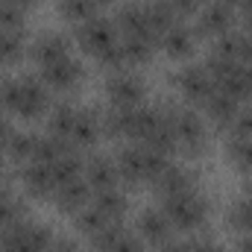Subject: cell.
Segmentation results:
<instances>
[{
    "label": "cell",
    "instance_id": "obj_1",
    "mask_svg": "<svg viewBox=\"0 0 252 252\" xmlns=\"http://www.w3.org/2000/svg\"><path fill=\"white\" fill-rule=\"evenodd\" d=\"M50 88L35 76H18L0 82V112L32 121L50 109Z\"/></svg>",
    "mask_w": 252,
    "mask_h": 252
},
{
    "label": "cell",
    "instance_id": "obj_2",
    "mask_svg": "<svg viewBox=\"0 0 252 252\" xmlns=\"http://www.w3.org/2000/svg\"><path fill=\"white\" fill-rule=\"evenodd\" d=\"M170 156L164 153H156L138 141H129L118 150L115 156V164H118V173H121V182L126 185H144V182H153L164 167H167Z\"/></svg>",
    "mask_w": 252,
    "mask_h": 252
},
{
    "label": "cell",
    "instance_id": "obj_3",
    "mask_svg": "<svg viewBox=\"0 0 252 252\" xmlns=\"http://www.w3.org/2000/svg\"><path fill=\"white\" fill-rule=\"evenodd\" d=\"M161 211L167 214L173 232H196L205 220H208V199L196 188L185 190V193H173L161 199Z\"/></svg>",
    "mask_w": 252,
    "mask_h": 252
},
{
    "label": "cell",
    "instance_id": "obj_4",
    "mask_svg": "<svg viewBox=\"0 0 252 252\" xmlns=\"http://www.w3.org/2000/svg\"><path fill=\"white\" fill-rule=\"evenodd\" d=\"M170 124H173L176 150H182L188 156L205 153L208 132H205V121L199 118L196 109H190V106H170Z\"/></svg>",
    "mask_w": 252,
    "mask_h": 252
},
{
    "label": "cell",
    "instance_id": "obj_5",
    "mask_svg": "<svg viewBox=\"0 0 252 252\" xmlns=\"http://www.w3.org/2000/svg\"><path fill=\"white\" fill-rule=\"evenodd\" d=\"M50 244L53 232L32 220H21L15 226L0 229V252H47Z\"/></svg>",
    "mask_w": 252,
    "mask_h": 252
},
{
    "label": "cell",
    "instance_id": "obj_6",
    "mask_svg": "<svg viewBox=\"0 0 252 252\" xmlns=\"http://www.w3.org/2000/svg\"><path fill=\"white\" fill-rule=\"evenodd\" d=\"M118 38H121V35H118L115 21L103 18V15H91V18H85L82 24H76V41H79V47H82L85 53H91V56H97L103 47L115 44Z\"/></svg>",
    "mask_w": 252,
    "mask_h": 252
},
{
    "label": "cell",
    "instance_id": "obj_7",
    "mask_svg": "<svg viewBox=\"0 0 252 252\" xmlns=\"http://www.w3.org/2000/svg\"><path fill=\"white\" fill-rule=\"evenodd\" d=\"M106 94H109L112 106L135 109V106L144 103L147 88H144V79H141L135 70H118V73H112V79H109V85H106Z\"/></svg>",
    "mask_w": 252,
    "mask_h": 252
},
{
    "label": "cell",
    "instance_id": "obj_8",
    "mask_svg": "<svg viewBox=\"0 0 252 252\" xmlns=\"http://www.w3.org/2000/svg\"><path fill=\"white\" fill-rule=\"evenodd\" d=\"M176 88L179 94L188 100V103H196L202 106L211 94H214V79L208 76L205 64H188L176 73Z\"/></svg>",
    "mask_w": 252,
    "mask_h": 252
},
{
    "label": "cell",
    "instance_id": "obj_9",
    "mask_svg": "<svg viewBox=\"0 0 252 252\" xmlns=\"http://www.w3.org/2000/svg\"><path fill=\"white\" fill-rule=\"evenodd\" d=\"M196 27H199L202 35H208V38H220V35H226V32L235 30V9L226 6V3L211 0V3H205V6H199Z\"/></svg>",
    "mask_w": 252,
    "mask_h": 252
},
{
    "label": "cell",
    "instance_id": "obj_10",
    "mask_svg": "<svg viewBox=\"0 0 252 252\" xmlns=\"http://www.w3.org/2000/svg\"><path fill=\"white\" fill-rule=\"evenodd\" d=\"M50 91H73L76 85H82L85 79V67L82 62H76L73 56H67L62 62L50 64V67H41V76H38Z\"/></svg>",
    "mask_w": 252,
    "mask_h": 252
},
{
    "label": "cell",
    "instance_id": "obj_11",
    "mask_svg": "<svg viewBox=\"0 0 252 252\" xmlns=\"http://www.w3.org/2000/svg\"><path fill=\"white\" fill-rule=\"evenodd\" d=\"M82 179L88 182L91 193L118 188V185H121L118 164H115V158H109V156H91V158L85 161V167H82Z\"/></svg>",
    "mask_w": 252,
    "mask_h": 252
},
{
    "label": "cell",
    "instance_id": "obj_12",
    "mask_svg": "<svg viewBox=\"0 0 252 252\" xmlns=\"http://www.w3.org/2000/svg\"><path fill=\"white\" fill-rule=\"evenodd\" d=\"M115 27H118V35L129 38V35H141V38H153L156 41V32L147 21V12H144V3H126L118 9V18H115Z\"/></svg>",
    "mask_w": 252,
    "mask_h": 252
},
{
    "label": "cell",
    "instance_id": "obj_13",
    "mask_svg": "<svg viewBox=\"0 0 252 252\" xmlns=\"http://www.w3.org/2000/svg\"><path fill=\"white\" fill-rule=\"evenodd\" d=\"M138 238L144 244H153V247H161L173 238V226L167 220V214L161 208H147L141 217H138Z\"/></svg>",
    "mask_w": 252,
    "mask_h": 252
},
{
    "label": "cell",
    "instance_id": "obj_14",
    "mask_svg": "<svg viewBox=\"0 0 252 252\" xmlns=\"http://www.w3.org/2000/svg\"><path fill=\"white\" fill-rule=\"evenodd\" d=\"M100 135H103V118L94 109H76V121L70 129V147L88 150L100 141Z\"/></svg>",
    "mask_w": 252,
    "mask_h": 252
},
{
    "label": "cell",
    "instance_id": "obj_15",
    "mask_svg": "<svg viewBox=\"0 0 252 252\" xmlns=\"http://www.w3.org/2000/svg\"><path fill=\"white\" fill-rule=\"evenodd\" d=\"M30 56L35 59L38 67H50V64H56L70 56V41L64 35H59V32H47V35H41V38L32 41Z\"/></svg>",
    "mask_w": 252,
    "mask_h": 252
},
{
    "label": "cell",
    "instance_id": "obj_16",
    "mask_svg": "<svg viewBox=\"0 0 252 252\" xmlns=\"http://www.w3.org/2000/svg\"><path fill=\"white\" fill-rule=\"evenodd\" d=\"M156 44H158L170 59H188L190 53H193L196 38H193V30H190L185 21H176L170 30H164V32L158 35Z\"/></svg>",
    "mask_w": 252,
    "mask_h": 252
},
{
    "label": "cell",
    "instance_id": "obj_17",
    "mask_svg": "<svg viewBox=\"0 0 252 252\" xmlns=\"http://www.w3.org/2000/svg\"><path fill=\"white\" fill-rule=\"evenodd\" d=\"M135 129H138V106H135V109L112 106V109L103 115V135H109V138L135 141Z\"/></svg>",
    "mask_w": 252,
    "mask_h": 252
},
{
    "label": "cell",
    "instance_id": "obj_18",
    "mask_svg": "<svg viewBox=\"0 0 252 252\" xmlns=\"http://www.w3.org/2000/svg\"><path fill=\"white\" fill-rule=\"evenodd\" d=\"M156 193L164 199V196H173V193H185V190L193 188V173H190L188 167H182V164H176V161H167V167L150 182Z\"/></svg>",
    "mask_w": 252,
    "mask_h": 252
},
{
    "label": "cell",
    "instance_id": "obj_19",
    "mask_svg": "<svg viewBox=\"0 0 252 252\" xmlns=\"http://www.w3.org/2000/svg\"><path fill=\"white\" fill-rule=\"evenodd\" d=\"M21 182L24 188L30 190L32 196H41V199H53L56 193V179H53V170L47 164H38V161H27L21 164Z\"/></svg>",
    "mask_w": 252,
    "mask_h": 252
},
{
    "label": "cell",
    "instance_id": "obj_20",
    "mask_svg": "<svg viewBox=\"0 0 252 252\" xmlns=\"http://www.w3.org/2000/svg\"><path fill=\"white\" fill-rule=\"evenodd\" d=\"M202 109H205V118H208L211 124L235 126L238 115H241V100H235V97H229V94H223V91L214 88V94L202 103Z\"/></svg>",
    "mask_w": 252,
    "mask_h": 252
},
{
    "label": "cell",
    "instance_id": "obj_21",
    "mask_svg": "<svg viewBox=\"0 0 252 252\" xmlns=\"http://www.w3.org/2000/svg\"><path fill=\"white\" fill-rule=\"evenodd\" d=\"M53 202L62 208L64 214H76V211H82L88 202H91V188H88V182L85 179H73V182H64L56 188L53 193Z\"/></svg>",
    "mask_w": 252,
    "mask_h": 252
},
{
    "label": "cell",
    "instance_id": "obj_22",
    "mask_svg": "<svg viewBox=\"0 0 252 252\" xmlns=\"http://www.w3.org/2000/svg\"><path fill=\"white\" fill-rule=\"evenodd\" d=\"M82 167H85V161H82V156L76 153V147H70V150H64L62 156L50 164V170H53V179H56V188L64 185V182H73V179H82Z\"/></svg>",
    "mask_w": 252,
    "mask_h": 252
},
{
    "label": "cell",
    "instance_id": "obj_23",
    "mask_svg": "<svg viewBox=\"0 0 252 252\" xmlns=\"http://www.w3.org/2000/svg\"><path fill=\"white\" fill-rule=\"evenodd\" d=\"M91 202H94L109 220H115V223H121V217L129 211V199H126V193L121 188L97 190V193H91Z\"/></svg>",
    "mask_w": 252,
    "mask_h": 252
},
{
    "label": "cell",
    "instance_id": "obj_24",
    "mask_svg": "<svg viewBox=\"0 0 252 252\" xmlns=\"http://www.w3.org/2000/svg\"><path fill=\"white\" fill-rule=\"evenodd\" d=\"M144 12H147V21H150V27H153V32H156V41H158V35H161L164 30H170V27L179 21L167 0H147V3H144Z\"/></svg>",
    "mask_w": 252,
    "mask_h": 252
},
{
    "label": "cell",
    "instance_id": "obj_25",
    "mask_svg": "<svg viewBox=\"0 0 252 252\" xmlns=\"http://www.w3.org/2000/svg\"><path fill=\"white\" fill-rule=\"evenodd\" d=\"M73 121H76V109H73L70 103H56V106L50 109V118H47V132L70 144V129H73Z\"/></svg>",
    "mask_w": 252,
    "mask_h": 252
},
{
    "label": "cell",
    "instance_id": "obj_26",
    "mask_svg": "<svg viewBox=\"0 0 252 252\" xmlns=\"http://www.w3.org/2000/svg\"><path fill=\"white\" fill-rule=\"evenodd\" d=\"M35 144H38V135H32V132H12L9 147H6V156L12 161H18V164H27L35 156Z\"/></svg>",
    "mask_w": 252,
    "mask_h": 252
},
{
    "label": "cell",
    "instance_id": "obj_27",
    "mask_svg": "<svg viewBox=\"0 0 252 252\" xmlns=\"http://www.w3.org/2000/svg\"><path fill=\"white\" fill-rule=\"evenodd\" d=\"M73 223H76V229H79L82 235L94 238L100 229H106V226H109V223H115V220H109V217L94 205V202H88L82 211H76V214H73Z\"/></svg>",
    "mask_w": 252,
    "mask_h": 252
},
{
    "label": "cell",
    "instance_id": "obj_28",
    "mask_svg": "<svg viewBox=\"0 0 252 252\" xmlns=\"http://www.w3.org/2000/svg\"><path fill=\"white\" fill-rule=\"evenodd\" d=\"M27 220V202L24 196L12 193V190H0V229L3 226H15Z\"/></svg>",
    "mask_w": 252,
    "mask_h": 252
},
{
    "label": "cell",
    "instance_id": "obj_29",
    "mask_svg": "<svg viewBox=\"0 0 252 252\" xmlns=\"http://www.w3.org/2000/svg\"><path fill=\"white\" fill-rule=\"evenodd\" d=\"M121 47H124L126 64H147L153 62L156 41L153 38H141V35H129V38H121Z\"/></svg>",
    "mask_w": 252,
    "mask_h": 252
},
{
    "label": "cell",
    "instance_id": "obj_30",
    "mask_svg": "<svg viewBox=\"0 0 252 252\" xmlns=\"http://www.w3.org/2000/svg\"><path fill=\"white\" fill-rule=\"evenodd\" d=\"M27 53V41L24 32L15 30H0V64H15L24 59Z\"/></svg>",
    "mask_w": 252,
    "mask_h": 252
},
{
    "label": "cell",
    "instance_id": "obj_31",
    "mask_svg": "<svg viewBox=\"0 0 252 252\" xmlns=\"http://www.w3.org/2000/svg\"><path fill=\"white\" fill-rule=\"evenodd\" d=\"M64 150H70V144L62 141V138H56V135H38V144H35V156H32V161H38V164H53L59 156H62Z\"/></svg>",
    "mask_w": 252,
    "mask_h": 252
},
{
    "label": "cell",
    "instance_id": "obj_32",
    "mask_svg": "<svg viewBox=\"0 0 252 252\" xmlns=\"http://www.w3.org/2000/svg\"><path fill=\"white\" fill-rule=\"evenodd\" d=\"M24 24H27V9L18 6L15 0H0V30L24 32Z\"/></svg>",
    "mask_w": 252,
    "mask_h": 252
},
{
    "label": "cell",
    "instance_id": "obj_33",
    "mask_svg": "<svg viewBox=\"0 0 252 252\" xmlns=\"http://www.w3.org/2000/svg\"><path fill=\"white\" fill-rule=\"evenodd\" d=\"M229 158L241 167V170H252V138H244V135H232L229 144Z\"/></svg>",
    "mask_w": 252,
    "mask_h": 252
},
{
    "label": "cell",
    "instance_id": "obj_34",
    "mask_svg": "<svg viewBox=\"0 0 252 252\" xmlns=\"http://www.w3.org/2000/svg\"><path fill=\"white\" fill-rule=\"evenodd\" d=\"M229 223H232L235 229H241V232H252V190L250 193H244V196L232 205V211H229Z\"/></svg>",
    "mask_w": 252,
    "mask_h": 252
},
{
    "label": "cell",
    "instance_id": "obj_35",
    "mask_svg": "<svg viewBox=\"0 0 252 252\" xmlns=\"http://www.w3.org/2000/svg\"><path fill=\"white\" fill-rule=\"evenodd\" d=\"M94 59H97V64H100V67H106V70H112V73L124 70V67H126V56H124V47H121V38H118L115 44L103 47Z\"/></svg>",
    "mask_w": 252,
    "mask_h": 252
},
{
    "label": "cell",
    "instance_id": "obj_36",
    "mask_svg": "<svg viewBox=\"0 0 252 252\" xmlns=\"http://www.w3.org/2000/svg\"><path fill=\"white\" fill-rule=\"evenodd\" d=\"M59 9H62V15L67 21H76V24H82L85 18L97 15L91 0H59Z\"/></svg>",
    "mask_w": 252,
    "mask_h": 252
},
{
    "label": "cell",
    "instance_id": "obj_37",
    "mask_svg": "<svg viewBox=\"0 0 252 252\" xmlns=\"http://www.w3.org/2000/svg\"><path fill=\"white\" fill-rule=\"evenodd\" d=\"M121 232H124L121 223H109L106 229H100L94 238H88V241H91V252H109V247L121 238Z\"/></svg>",
    "mask_w": 252,
    "mask_h": 252
},
{
    "label": "cell",
    "instance_id": "obj_38",
    "mask_svg": "<svg viewBox=\"0 0 252 252\" xmlns=\"http://www.w3.org/2000/svg\"><path fill=\"white\" fill-rule=\"evenodd\" d=\"M109 252H144V241L138 238V235H132V232H121V238L109 247Z\"/></svg>",
    "mask_w": 252,
    "mask_h": 252
},
{
    "label": "cell",
    "instance_id": "obj_39",
    "mask_svg": "<svg viewBox=\"0 0 252 252\" xmlns=\"http://www.w3.org/2000/svg\"><path fill=\"white\" fill-rule=\"evenodd\" d=\"M188 252H223V250H220V244H217L214 238H208V235H196V238H190L188 241Z\"/></svg>",
    "mask_w": 252,
    "mask_h": 252
},
{
    "label": "cell",
    "instance_id": "obj_40",
    "mask_svg": "<svg viewBox=\"0 0 252 252\" xmlns=\"http://www.w3.org/2000/svg\"><path fill=\"white\" fill-rule=\"evenodd\" d=\"M170 3V9L176 12V18L182 21V18H190V15H196V9H199V0H167Z\"/></svg>",
    "mask_w": 252,
    "mask_h": 252
},
{
    "label": "cell",
    "instance_id": "obj_41",
    "mask_svg": "<svg viewBox=\"0 0 252 252\" xmlns=\"http://www.w3.org/2000/svg\"><path fill=\"white\" fill-rule=\"evenodd\" d=\"M235 135L252 138V106L250 109H241V115H238V121H235Z\"/></svg>",
    "mask_w": 252,
    "mask_h": 252
},
{
    "label": "cell",
    "instance_id": "obj_42",
    "mask_svg": "<svg viewBox=\"0 0 252 252\" xmlns=\"http://www.w3.org/2000/svg\"><path fill=\"white\" fill-rule=\"evenodd\" d=\"M47 252H79V247L70 238H53V244H50Z\"/></svg>",
    "mask_w": 252,
    "mask_h": 252
},
{
    "label": "cell",
    "instance_id": "obj_43",
    "mask_svg": "<svg viewBox=\"0 0 252 252\" xmlns=\"http://www.w3.org/2000/svg\"><path fill=\"white\" fill-rule=\"evenodd\" d=\"M235 252H252V232H244L241 241H238V250Z\"/></svg>",
    "mask_w": 252,
    "mask_h": 252
},
{
    "label": "cell",
    "instance_id": "obj_44",
    "mask_svg": "<svg viewBox=\"0 0 252 252\" xmlns=\"http://www.w3.org/2000/svg\"><path fill=\"white\" fill-rule=\"evenodd\" d=\"M9 138H12V135H0V161L6 158V147H9Z\"/></svg>",
    "mask_w": 252,
    "mask_h": 252
},
{
    "label": "cell",
    "instance_id": "obj_45",
    "mask_svg": "<svg viewBox=\"0 0 252 252\" xmlns=\"http://www.w3.org/2000/svg\"><path fill=\"white\" fill-rule=\"evenodd\" d=\"M12 132H15V129L6 124V118H3V112H0V135H12Z\"/></svg>",
    "mask_w": 252,
    "mask_h": 252
},
{
    "label": "cell",
    "instance_id": "obj_46",
    "mask_svg": "<svg viewBox=\"0 0 252 252\" xmlns=\"http://www.w3.org/2000/svg\"><path fill=\"white\" fill-rule=\"evenodd\" d=\"M238 9H241L244 15H250L252 12V0H238Z\"/></svg>",
    "mask_w": 252,
    "mask_h": 252
},
{
    "label": "cell",
    "instance_id": "obj_47",
    "mask_svg": "<svg viewBox=\"0 0 252 252\" xmlns=\"http://www.w3.org/2000/svg\"><path fill=\"white\" fill-rule=\"evenodd\" d=\"M15 3H18V6H24V9H30V6H35L38 0H15Z\"/></svg>",
    "mask_w": 252,
    "mask_h": 252
},
{
    "label": "cell",
    "instance_id": "obj_48",
    "mask_svg": "<svg viewBox=\"0 0 252 252\" xmlns=\"http://www.w3.org/2000/svg\"><path fill=\"white\" fill-rule=\"evenodd\" d=\"M94 3V9H100V6H109V3H115V0H91Z\"/></svg>",
    "mask_w": 252,
    "mask_h": 252
},
{
    "label": "cell",
    "instance_id": "obj_49",
    "mask_svg": "<svg viewBox=\"0 0 252 252\" xmlns=\"http://www.w3.org/2000/svg\"><path fill=\"white\" fill-rule=\"evenodd\" d=\"M217 3H226V6H232V9H238V0H217Z\"/></svg>",
    "mask_w": 252,
    "mask_h": 252
},
{
    "label": "cell",
    "instance_id": "obj_50",
    "mask_svg": "<svg viewBox=\"0 0 252 252\" xmlns=\"http://www.w3.org/2000/svg\"><path fill=\"white\" fill-rule=\"evenodd\" d=\"M247 100L252 103V82H250V91H247Z\"/></svg>",
    "mask_w": 252,
    "mask_h": 252
},
{
    "label": "cell",
    "instance_id": "obj_51",
    "mask_svg": "<svg viewBox=\"0 0 252 252\" xmlns=\"http://www.w3.org/2000/svg\"><path fill=\"white\" fill-rule=\"evenodd\" d=\"M0 190H6V188H3V170H0Z\"/></svg>",
    "mask_w": 252,
    "mask_h": 252
}]
</instances>
